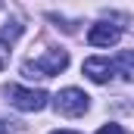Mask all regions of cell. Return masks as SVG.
Masks as SVG:
<instances>
[{"label": "cell", "instance_id": "6da1fadb", "mask_svg": "<svg viewBox=\"0 0 134 134\" xmlns=\"http://www.w3.org/2000/svg\"><path fill=\"white\" fill-rule=\"evenodd\" d=\"M69 66V53L66 50H50L44 56H37L34 63H25L22 66V75L25 78H53L59 72H66Z\"/></svg>", "mask_w": 134, "mask_h": 134}, {"label": "cell", "instance_id": "7a4b0ae2", "mask_svg": "<svg viewBox=\"0 0 134 134\" xmlns=\"http://www.w3.org/2000/svg\"><path fill=\"white\" fill-rule=\"evenodd\" d=\"M87 106H91V97H87L84 91H78V87H63V91L53 97V109H56L59 115H66V119L84 115Z\"/></svg>", "mask_w": 134, "mask_h": 134}, {"label": "cell", "instance_id": "3957f363", "mask_svg": "<svg viewBox=\"0 0 134 134\" xmlns=\"http://www.w3.org/2000/svg\"><path fill=\"white\" fill-rule=\"evenodd\" d=\"M6 97L9 103L16 106V109H22V112H41L44 106H47V91H31V87H19V84H9L6 87Z\"/></svg>", "mask_w": 134, "mask_h": 134}, {"label": "cell", "instance_id": "277c9868", "mask_svg": "<svg viewBox=\"0 0 134 134\" xmlns=\"http://www.w3.org/2000/svg\"><path fill=\"white\" fill-rule=\"evenodd\" d=\"M119 41H122V28L119 25H109V22H97L87 31V44L91 47H115Z\"/></svg>", "mask_w": 134, "mask_h": 134}, {"label": "cell", "instance_id": "5b68a950", "mask_svg": "<svg viewBox=\"0 0 134 134\" xmlns=\"http://www.w3.org/2000/svg\"><path fill=\"white\" fill-rule=\"evenodd\" d=\"M81 72L94 81V84H106L109 78H112V72H115V66L109 63V59H103V56H91V59H84V66H81Z\"/></svg>", "mask_w": 134, "mask_h": 134}, {"label": "cell", "instance_id": "8992f818", "mask_svg": "<svg viewBox=\"0 0 134 134\" xmlns=\"http://www.w3.org/2000/svg\"><path fill=\"white\" fill-rule=\"evenodd\" d=\"M112 66H115L119 72H122V78H128V81H134V53H128V50H125V53H119Z\"/></svg>", "mask_w": 134, "mask_h": 134}, {"label": "cell", "instance_id": "52a82bcc", "mask_svg": "<svg viewBox=\"0 0 134 134\" xmlns=\"http://www.w3.org/2000/svg\"><path fill=\"white\" fill-rule=\"evenodd\" d=\"M6 66H9V47H6V44L0 41V72H3Z\"/></svg>", "mask_w": 134, "mask_h": 134}, {"label": "cell", "instance_id": "ba28073f", "mask_svg": "<svg viewBox=\"0 0 134 134\" xmlns=\"http://www.w3.org/2000/svg\"><path fill=\"white\" fill-rule=\"evenodd\" d=\"M97 134H125V128H122V125H112V122H109V125H103Z\"/></svg>", "mask_w": 134, "mask_h": 134}, {"label": "cell", "instance_id": "9c48e42d", "mask_svg": "<svg viewBox=\"0 0 134 134\" xmlns=\"http://www.w3.org/2000/svg\"><path fill=\"white\" fill-rule=\"evenodd\" d=\"M50 134H78V131H50Z\"/></svg>", "mask_w": 134, "mask_h": 134}, {"label": "cell", "instance_id": "30bf717a", "mask_svg": "<svg viewBox=\"0 0 134 134\" xmlns=\"http://www.w3.org/2000/svg\"><path fill=\"white\" fill-rule=\"evenodd\" d=\"M0 134H9V131H6V128H3V122H0Z\"/></svg>", "mask_w": 134, "mask_h": 134}, {"label": "cell", "instance_id": "8fae6325", "mask_svg": "<svg viewBox=\"0 0 134 134\" xmlns=\"http://www.w3.org/2000/svg\"><path fill=\"white\" fill-rule=\"evenodd\" d=\"M0 9H3V0H0Z\"/></svg>", "mask_w": 134, "mask_h": 134}]
</instances>
